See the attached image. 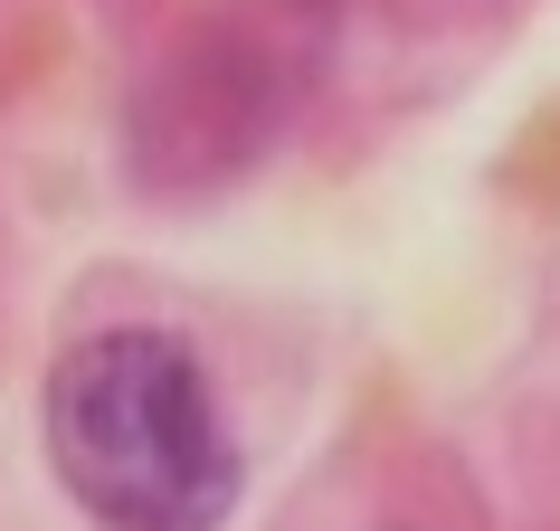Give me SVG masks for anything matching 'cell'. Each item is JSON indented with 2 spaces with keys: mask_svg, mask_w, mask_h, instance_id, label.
Segmentation results:
<instances>
[{
  "mask_svg": "<svg viewBox=\"0 0 560 531\" xmlns=\"http://www.w3.org/2000/svg\"><path fill=\"white\" fill-rule=\"evenodd\" d=\"M38 437L58 494L105 531H219L247 484L209 361L162 323L67 342L38 389Z\"/></svg>",
  "mask_w": 560,
  "mask_h": 531,
  "instance_id": "1",
  "label": "cell"
},
{
  "mask_svg": "<svg viewBox=\"0 0 560 531\" xmlns=\"http://www.w3.org/2000/svg\"><path fill=\"white\" fill-rule=\"evenodd\" d=\"M342 0H229L143 67L124 95V172L152 200H200L257 172L324 86Z\"/></svg>",
  "mask_w": 560,
  "mask_h": 531,
  "instance_id": "2",
  "label": "cell"
},
{
  "mask_svg": "<svg viewBox=\"0 0 560 531\" xmlns=\"http://www.w3.org/2000/svg\"><path fill=\"white\" fill-rule=\"evenodd\" d=\"M381 531H418V522H381Z\"/></svg>",
  "mask_w": 560,
  "mask_h": 531,
  "instance_id": "3",
  "label": "cell"
}]
</instances>
